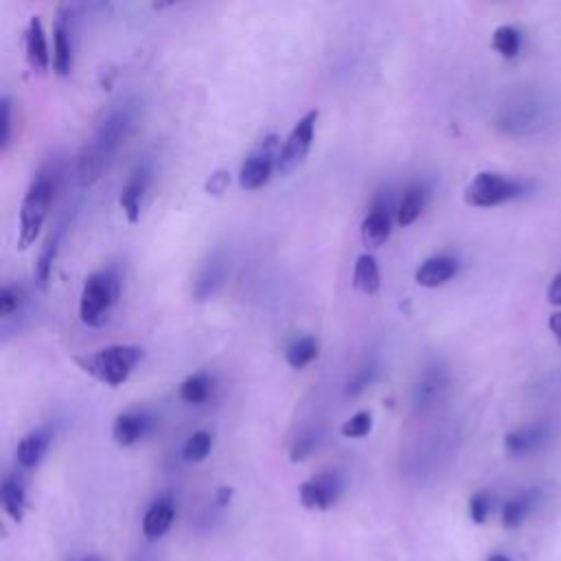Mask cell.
Here are the masks:
<instances>
[{
	"label": "cell",
	"mask_w": 561,
	"mask_h": 561,
	"mask_svg": "<svg viewBox=\"0 0 561 561\" xmlns=\"http://www.w3.org/2000/svg\"><path fill=\"white\" fill-rule=\"evenodd\" d=\"M152 423L154 419L147 410L121 412L112 423V439L121 448H130V445L139 443L152 430Z\"/></svg>",
	"instance_id": "obj_14"
},
{
	"label": "cell",
	"mask_w": 561,
	"mask_h": 561,
	"mask_svg": "<svg viewBox=\"0 0 561 561\" xmlns=\"http://www.w3.org/2000/svg\"><path fill=\"white\" fill-rule=\"evenodd\" d=\"M231 185V174L228 171H215V174L206 180V193H211V196H222V193Z\"/></svg>",
	"instance_id": "obj_36"
},
{
	"label": "cell",
	"mask_w": 561,
	"mask_h": 561,
	"mask_svg": "<svg viewBox=\"0 0 561 561\" xmlns=\"http://www.w3.org/2000/svg\"><path fill=\"white\" fill-rule=\"evenodd\" d=\"M86 561H101V559H97V557H88Z\"/></svg>",
	"instance_id": "obj_41"
},
{
	"label": "cell",
	"mask_w": 561,
	"mask_h": 561,
	"mask_svg": "<svg viewBox=\"0 0 561 561\" xmlns=\"http://www.w3.org/2000/svg\"><path fill=\"white\" fill-rule=\"evenodd\" d=\"M393 215L397 220V209L393 206V196L388 191L386 193L380 191L373 198L371 211L364 217L362 228H360L362 244L366 248L375 250L386 244V239L393 233Z\"/></svg>",
	"instance_id": "obj_9"
},
{
	"label": "cell",
	"mask_w": 561,
	"mask_h": 561,
	"mask_svg": "<svg viewBox=\"0 0 561 561\" xmlns=\"http://www.w3.org/2000/svg\"><path fill=\"white\" fill-rule=\"evenodd\" d=\"M279 139L277 136H268L259 143L257 150L250 154L242 169H239V187L244 191H257L261 187H266L274 169H277L279 160Z\"/></svg>",
	"instance_id": "obj_7"
},
{
	"label": "cell",
	"mask_w": 561,
	"mask_h": 561,
	"mask_svg": "<svg viewBox=\"0 0 561 561\" xmlns=\"http://www.w3.org/2000/svg\"><path fill=\"white\" fill-rule=\"evenodd\" d=\"M520 47H522V36L515 27H509V25L498 27L494 31V36H491V49L500 53L502 57H507V60L518 55Z\"/></svg>",
	"instance_id": "obj_30"
},
{
	"label": "cell",
	"mask_w": 561,
	"mask_h": 561,
	"mask_svg": "<svg viewBox=\"0 0 561 561\" xmlns=\"http://www.w3.org/2000/svg\"><path fill=\"white\" fill-rule=\"evenodd\" d=\"M150 180H152V167L143 163L132 171L130 180L125 182V187L121 189L119 204L130 224H136L141 220V206H143L145 191L150 187Z\"/></svg>",
	"instance_id": "obj_13"
},
{
	"label": "cell",
	"mask_w": 561,
	"mask_h": 561,
	"mask_svg": "<svg viewBox=\"0 0 561 561\" xmlns=\"http://www.w3.org/2000/svg\"><path fill=\"white\" fill-rule=\"evenodd\" d=\"M228 277V261L222 253H213L209 259L204 261V266L198 272L196 285H193V296L198 301H206L220 292L222 285Z\"/></svg>",
	"instance_id": "obj_15"
},
{
	"label": "cell",
	"mask_w": 561,
	"mask_h": 561,
	"mask_svg": "<svg viewBox=\"0 0 561 561\" xmlns=\"http://www.w3.org/2000/svg\"><path fill=\"white\" fill-rule=\"evenodd\" d=\"M371 430H373V415L369 410L356 412V415L342 423V428H340L342 437H347V439H364Z\"/></svg>",
	"instance_id": "obj_32"
},
{
	"label": "cell",
	"mask_w": 561,
	"mask_h": 561,
	"mask_svg": "<svg viewBox=\"0 0 561 561\" xmlns=\"http://www.w3.org/2000/svg\"><path fill=\"white\" fill-rule=\"evenodd\" d=\"M27 303V294L20 285H3L0 290V318L7 325L9 320H14L18 314H22Z\"/></svg>",
	"instance_id": "obj_28"
},
{
	"label": "cell",
	"mask_w": 561,
	"mask_h": 561,
	"mask_svg": "<svg viewBox=\"0 0 561 561\" xmlns=\"http://www.w3.org/2000/svg\"><path fill=\"white\" fill-rule=\"evenodd\" d=\"M143 356V349L136 345H112L97 353H90V356H79L75 362L79 364V369L95 377L97 382L110 388H119L130 380L136 366L143 362Z\"/></svg>",
	"instance_id": "obj_3"
},
{
	"label": "cell",
	"mask_w": 561,
	"mask_h": 561,
	"mask_svg": "<svg viewBox=\"0 0 561 561\" xmlns=\"http://www.w3.org/2000/svg\"><path fill=\"white\" fill-rule=\"evenodd\" d=\"M551 441V426L548 423H531V426H522L518 430H511L505 437V450L509 456L522 459L546 448Z\"/></svg>",
	"instance_id": "obj_12"
},
{
	"label": "cell",
	"mask_w": 561,
	"mask_h": 561,
	"mask_svg": "<svg viewBox=\"0 0 561 561\" xmlns=\"http://www.w3.org/2000/svg\"><path fill=\"white\" fill-rule=\"evenodd\" d=\"M49 445H51V432L49 430L40 428V430L29 432L27 437L18 443V450H16L18 465L25 467V469L38 467L44 456H47Z\"/></svg>",
	"instance_id": "obj_20"
},
{
	"label": "cell",
	"mask_w": 561,
	"mask_h": 561,
	"mask_svg": "<svg viewBox=\"0 0 561 561\" xmlns=\"http://www.w3.org/2000/svg\"><path fill=\"white\" fill-rule=\"evenodd\" d=\"M121 296V277L114 268L90 274L79 299V318L88 327H103L110 320L114 305Z\"/></svg>",
	"instance_id": "obj_4"
},
{
	"label": "cell",
	"mask_w": 561,
	"mask_h": 561,
	"mask_svg": "<svg viewBox=\"0 0 561 561\" xmlns=\"http://www.w3.org/2000/svg\"><path fill=\"white\" fill-rule=\"evenodd\" d=\"M537 502H540V491L537 489L522 491L520 496L511 498L505 509H502V524H505L507 529H520L526 518H529L533 509L537 507Z\"/></svg>",
	"instance_id": "obj_23"
},
{
	"label": "cell",
	"mask_w": 561,
	"mask_h": 561,
	"mask_svg": "<svg viewBox=\"0 0 561 561\" xmlns=\"http://www.w3.org/2000/svg\"><path fill=\"white\" fill-rule=\"evenodd\" d=\"M316 123H318V110H309L299 123L294 125L288 139H285L279 160H277V171L281 176H290L292 171L299 169L314 145V134H316Z\"/></svg>",
	"instance_id": "obj_6"
},
{
	"label": "cell",
	"mask_w": 561,
	"mask_h": 561,
	"mask_svg": "<svg viewBox=\"0 0 561 561\" xmlns=\"http://www.w3.org/2000/svg\"><path fill=\"white\" fill-rule=\"evenodd\" d=\"M231 498H233L231 487H220V491H217V502H220V507H226L228 502H231Z\"/></svg>",
	"instance_id": "obj_39"
},
{
	"label": "cell",
	"mask_w": 561,
	"mask_h": 561,
	"mask_svg": "<svg viewBox=\"0 0 561 561\" xmlns=\"http://www.w3.org/2000/svg\"><path fill=\"white\" fill-rule=\"evenodd\" d=\"M342 491H345V483H342L340 474L325 472L303 483L299 489V498L301 505L309 511H327L340 500Z\"/></svg>",
	"instance_id": "obj_10"
},
{
	"label": "cell",
	"mask_w": 561,
	"mask_h": 561,
	"mask_svg": "<svg viewBox=\"0 0 561 561\" xmlns=\"http://www.w3.org/2000/svg\"><path fill=\"white\" fill-rule=\"evenodd\" d=\"M353 288L358 292L373 296L382 288V274L380 266L371 253H364L356 259V268H353Z\"/></svg>",
	"instance_id": "obj_24"
},
{
	"label": "cell",
	"mask_w": 561,
	"mask_h": 561,
	"mask_svg": "<svg viewBox=\"0 0 561 561\" xmlns=\"http://www.w3.org/2000/svg\"><path fill=\"white\" fill-rule=\"evenodd\" d=\"M548 329H551V334L557 338V342L561 345V312H557V314L548 318Z\"/></svg>",
	"instance_id": "obj_38"
},
{
	"label": "cell",
	"mask_w": 561,
	"mask_h": 561,
	"mask_svg": "<svg viewBox=\"0 0 561 561\" xmlns=\"http://www.w3.org/2000/svg\"><path fill=\"white\" fill-rule=\"evenodd\" d=\"M448 388H450L448 369H445L439 360L430 362L426 369L421 371L415 386H412V408H415L417 415H428V412H432L443 402Z\"/></svg>",
	"instance_id": "obj_8"
},
{
	"label": "cell",
	"mask_w": 561,
	"mask_h": 561,
	"mask_svg": "<svg viewBox=\"0 0 561 561\" xmlns=\"http://www.w3.org/2000/svg\"><path fill=\"white\" fill-rule=\"evenodd\" d=\"M213 393V377L209 373H193L189 375L185 382L180 384V399L185 404H191V406H200L204 404L206 399L211 397Z\"/></svg>",
	"instance_id": "obj_26"
},
{
	"label": "cell",
	"mask_w": 561,
	"mask_h": 561,
	"mask_svg": "<svg viewBox=\"0 0 561 561\" xmlns=\"http://www.w3.org/2000/svg\"><path fill=\"white\" fill-rule=\"evenodd\" d=\"M71 16H60L53 27V71L66 77L73 71V40H71V25H68Z\"/></svg>",
	"instance_id": "obj_18"
},
{
	"label": "cell",
	"mask_w": 561,
	"mask_h": 561,
	"mask_svg": "<svg viewBox=\"0 0 561 561\" xmlns=\"http://www.w3.org/2000/svg\"><path fill=\"white\" fill-rule=\"evenodd\" d=\"M176 520V507L174 502L169 498H160L156 500L154 505L147 509L145 518H143V535L147 540H160L169 529L171 524Z\"/></svg>",
	"instance_id": "obj_19"
},
{
	"label": "cell",
	"mask_w": 561,
	"mask_h": 561,
	"mask_svg": "<svg viewBox=\"0 0 561 561\" xmlns=\"http://www.w3.org/2000/svg\"><path fill=\"white\" fill-rule=\"evenodd\" d=\"M11 119H14V108L7 95L0 97V150L7 152L11 143Z\"/></svg>",
	"instance_id": "obj_33"
},
{
	"label": "cell",
	"mask_w": 561,
	"mask_h": 561,
	"mask_svg": "<svg viewBox=\"0 0 561 561\" xmlns=\"http://www.w3.org/2000/svg\"><path fill=\"white\" fill-rule=\"evenodd\" d=\"M57 185H60V169L55 165H44L25 193V200L20 206V231H18V248L27 250L36 244V239L47 222L49 209L55 198Z\"/></svg>",
	"instance_id": "obj_2"
},
{
	"label": "cell",
	"mask_w": 561,
	"mask_h": 561,
	"mask_svg": "<svg viewBox=\"0 0 561 561\" xmlns=\"http://www.w3.org/2000/svg\"><path fill=\"white\" fill-rule=\"evenodd\" d=\"M213 450V434L200 430V432H193L191 437L182 445V459L187 463H202L206 456L211 454Z\"/></svg>",
	"instance_id": "obj_29"
},
{
	"label": "cell",
	"mask_w": 561,
	"mask_h": 561,
	"mask_svg": "<svg viewBox=\"0 0 561 561\" xmlns=\"http://www.w3.org/2000/svg\"><path fill=\"white\" fill-rule=\"evenodd\" d=\"M548 303L561 307V272L553 279V283L548 285Z\"/></svg>",
	"instance_id": "obj_37"
},
{
	"label": "cell",
	"mask_w": 561,
	"mask_h": 561,
	"mask_svg": "<svg viewBox=\"0 0 561 561\" xmlns=\"http://www.w3.org/2000/svg\"><path fill=\"white\" fill-rule=\"evenodd\" d=\"M428 198H430V189L423 185V182H415V185H410L404 193V198L402 202H399L397 206V224L399 226H410V224H415L421 213L426 211V206H428Z\"/></svg>",
	"instance_id": "obj_21"
},
{
	"label": "cell",
	"mask_w": 561,
	"mask_h": 561,
	"mask_svg": "<svg viewBox=\"0 0 561 561\" xmlns=\"http://www.w3.org/2000/svg\"><path fill=\"white\" fill-rule=\"evenodd\" d=\"M459 274V261L450 255H434L421 263L415 272V281L421 288H441Z\"/></svg>",
	"instance_id": "obj_16"
},
{
	"label": "cell",
	"mask_w": 561,
	"mask_h": 561,
	"mask_svg": "<svg viewBox=\"0 0 561 561\" xmlns=\"http://www.w3.org/2000/svg\"><path fill=\"white\" fill-rule=\"evenodd\" d=\"M522 193V182L511 180L494 171L478 174L465 189V202L476 209H491V206L505 204Z\"/></svg>",
	"instance_id": "obj_5"
},
{
	"label": "cell",
	"mask_w": 561,
	"mask_h": 561,
	"mask_svg": "<svg viewBox=\"0 0 561 561\" xmlns=\"http://www.w3.org/2000/svg\"><path fill=\"white\" fill-rule=\"evenodd\" d=\"M318 445V432H307L303 437H299L292 445V452H290V461L292 463H301L305 461L309 454L316 450Z\"/></svg>",
	"instance_id": "obj_34"
},
{
	"label": "cell",
	"mask_w": 561,
	"mask_h": 561,
	"mask_svg": "<svg viewBox=\"0 0 561 561\" xmlns=\"http://www.w3.org/2000/svg\"><path fill=\"white\" fill-rule=\"evenodd\" d=\"M25 49H27V62L36 73H44L51 66V53H49V42L47 33H44V25L40 16H31L27 33H25Z\"/></svg>",
	"instance_id": "obj_17"
},
{
	"label": "cell",
	"mask_w": 561,
	"mask_h": 561,
	"mask_svg": "<svg viewBox=\"0 0 561 561\" xmlns=\"http://www.w3.org/2000/svg\"><path fill=\"white\" fill-rule=\"evenodd\" d=\"M487 561H511L507 555H491Z\"/></svg>",
	"instance_id": "obj_40"
},
{
	"label": "cell",
	"mask_w": 561,
	"mask_h": 561,
	"mask_svg": "<svg viewBox=\"0 0 561 561\" xmlns=\"http://www.w3.org/2000/svg\"><path fill=\"white\" fill-rule=\"evenodd\" d=\"M491 513V496L487 491H478V494L472 496L469 500V515L476 524H485Z\"/></svg>",
	"instance_id": "obj_35"
},
{
	"label": "cell",
	"mask_w": 561,
	"mask_h": 561,
	"mask_svg": "<svg viewBox=\"0 0 561 561\" xmlns=\"http://www.w3.org/2000/svg\"><path fill=\"white\" fill-rule=\"evenodd\" d=\"M318 358V342L312 336L296 338L292 345L285 351V362H288L292 369H305L307 364H312Z\"/></svg>",
	"instance_id": "obj_27"
},
{
	"label": "cell",
	"mask_w": 561,
	"mask_h": 561,
	"mask_svg": "<svg viewBox=\"0 0 561 561\" xmlns=\"http://www.w3.org/2000/svg\"><path fill=\"white\" fill-rule=\"evenodd\" d=\"M544 106L533 99L511 103L498 114L496 125L505 134H531L540 130L544 123Z\"/></svg>",
	"instance_id": "obj_11"
},
{
	"label": "cell",
	"mask_w": 561,
	"mask_h": 561,
	"mask_svg": "<svg viewBox=\"0 0 561 561\" xmlns=\"http://www.w3.org/2000/svg\"><path fill=\"white\" fill-rule=\"evenodd\" d=\"M0 502H3V509L11 520L22 522L27 511V491L20 476L9 474L3 480V485H0Z\"/></svg>",
	"instance_id": "obj_22"
},
{
	"label": "cell",
	"mask_w": 561,
	"mask_h": 561,
	"mask_svg": "<svg viewBox=\"0 0 561 561\" xmlns=\"http://www.w3.org/2000/svg\"><path fill=\"white\" fill-rule=\"evenodd\" d=\"M66 233V224H60L51 233V237L47 239V244L42 246L40 250V257H38V266H36V279L40 288H47L49 281H51V272H53V263L57 257V250H60L62 244V237Z\"/></svg>",
	"instance_id": "obj_25"
},
{
	"label": "cell",
	"mask_w": 561,
	"mask_h": 561,
	"mask_svg": "<svg viewBox=\"0 0 561 561\" xmlns=\"http://www.w3.org/2000/svg\"><path fill=\"white\" fill-rule=\"evenodd\" d=\"M377 375H380V364H377L375 358H369L364 364L358 366L356 373L351 375V380L347 384V395L358 397L377 380Z\"/></svg>",
	"instance_id": "obj_31"
},
{
	"label": "cell",
	"mask_w": 561,
	"mask_h": 561,
	"mask_svg": "<svg viewBox=\"0 0 561 561\" xmlns=\"http://www.w3.org/2000/svg\"><path fill=\"white\" fill-rule=\"evenodd\" d=\"M136 119H139V101L125 99L114 103L110 112L97 125L93 139L86 143L82 154L77 158L75 174L79 185L90 187L103 176V171L112 163L114 154L119 152V147L132 134Z\"/></svg>",
	"instance_id": "obj_1"
}]
</instances>
